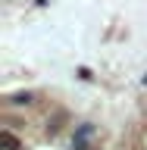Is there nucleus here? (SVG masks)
Here are the masks:
<instances>
[{"instance_id":"nucleus-1","label":"nucleus","mask_w":147,"mask_h":150,"mask_svg":"<svg viewBox=\"0 0 147 150\" xmlns=\"http://www.w3.org/2000/svg\"><path fill=\"white\" fill-rule=\"evenodd\" d=\"M0 147H3V150H22V141H19L9 128H3V131H0Z\"/></svg>"},{"instance_id":"nucleus-2","label":"nucleus","mask_w":147,"mask_h":150,"mask_svg":"<svg viewBox=\"0 0 147 150\" xmlns=\"http://www.w3.org/2000/svg\"><path fill=\"white\" fill-rule=\"evenodd\" d=\"M13 103H16V106H22V103H31V94H16V97H13Z\"/></svg>"}]
</instances>
